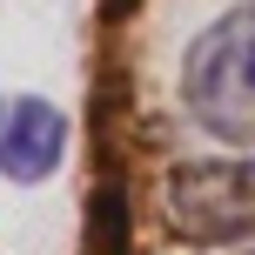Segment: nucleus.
<instances>
[{
  "instance_id": "20e7f679",
  "label": "nucleus",
  "mask_w": 255,
  "mask_h": 255,
  "mask_svg": "<svg viewBox=\"0 0 255 255\" xmlns=\"http://www.w3.org/2000/svg\"><path fill=\"white\" fill-rule=\"evenodd\" d=\"M242 255H255V249H242Z\"/></svg>"
},
{
  "instance_id": "f257e3e1",
  "label": "nucleus",
  "mask_w": 255,
  "mask_h": 255,
  "mask_svg": "<svg viewBox=\"0 0 255 255\" xmlns=\"http://www.w3.org/2000/svg\"><path fill=\"white\" fill-rule=\"evenodd\" d=\"M181 108L222 148L255 154V0L215 13L181 54Z\"/></svg>"
},
{
  "instance_id": "7ed1b4c3",
  "label": "nucleus",
  "mask_w": 255,
  "mask_h": 255,
  "mask_svg": "<svg viewBox=\"0 0 255 255\" xmlns=\"http://www.w3.org/2000/svg\"><path fill=\"white\" fill-rule=\"evenodd\" d=\"M74 121L47 94H0V181L13 188H40L61 175Z\"/></svg>"
},
{
  "instance_id": "f03ea898",
  "label": "nucleus",
  "mask_w": 255,
  "mask_h": 255,
  "mask_svg": "<svg viewBox=\"0 0 255 255\" xmlns=\"http://www.w3.org/2000/svg\"><path fill=\"white\" fill-rule=\"evenodd\" d=\"M168 229L188 242H235L255 249V154H222V161H188L168 175Z\"/></svg>"
}]
</instances>
